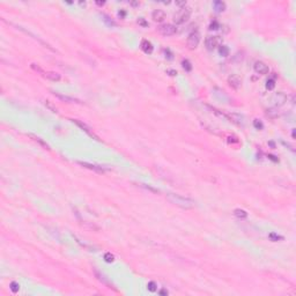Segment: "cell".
Here are the masks:
<instances>
[{
	"mask_svg": "<svg viewBox=\"0 0 296 296\" xmlns=\"http://www.w3.org/2000/svg\"><path fill=\"white\" fill-rule=\"evenodd\" d=\"M199 43H200V34H199V31L194 30V31L190 33V35L187 36V39H186V44L187 46H189V49L191 50L197 49Z\"/></svg>",
	"mask_w": 296,
	"mask_h": 296,
	"instance_id": "3",
	"label": "cell"
},
{
	"mask_svg": "<svg viewBox=\"0 0 296 296\" xmlns=\"http://www.w3.org/2000/svg\"><path fill=\"white\" fill-rule=\"evenodd\" d=\"M78 164H80L81 167L86 168V169L93 170V171L97 172V174H104L105 171H106V169H104V168H103V167H101V165H96V164H93V163H88V162L78 161Z\"/></svg>",
	"mask_w": 296,
	"mask_h": 296,
	"instance_id": "8",
	"label": "cell"
},
{
	"mask_svg": "<svg viewBox=\"0 0 296 296\" xmlns=\"http://www.w3.org/2000/svg\"><path fill=\"white\" fill-rule=\"evenodd\" d=\"M139 5V2H132V6H138Z\"/></svg>",
	"mask_w": 296,
	"mask_h": 296,
	"instance_id": "42",
	"label": "cell"
},
{
	"mask_svg": "<svg viewBox=\"0 0 296 296\" xmlns=\"http://www.w3.org/2000/svg\"><path fill=\"white\" fill-rule=\"evenodd\" d=\"M72 121H73V123H74V124H75L77 126L80 127V128H81V130H82L83 132H86V133H87V134H88V135H89V137L94 138L95 140H97V141H99V137H97V135H96V134H95V133H94V132L92 131V128H90V127L88 126L87 124H85V123H82V121H78V119H72Z\"/></svg>",
	"mask_w": 296,
	"mask_h": 296,
	"instance_id": "7",
	"label": "cell"
},
{
	"mask_svg": "<svg viewBox=\"0 0 296 296\" xmlns=\"http://www.w3.org/2000/svg\"><path fill=\"white\" fill-rule=\"evenodd\" d=\"M253 70H254V72L256 73H258V74H262V75H265V74H267L269 71V66L266 65L265 63H263V61H256L254 63V65H253Z\"/></svg>",
	"mask_w": 296,
	"mask_h": 296,
	"instance_id": "10",
	"label": "cell"
},
{
	"mask_svg": "<svg viewBox=\"0 0 296 296\" xmlns=\"http://www.w3.org/2000/svg\"><path fill=\"white\" fill-rule=\"evenodd\" d=\"M103 259H104L105 263L111 264V263H114V262H115V256H114L111 252H105L104 256H103Z\"/></svg>",
	"mask_w": 296,
	"mask_h": 296,
	"instance_id": "23",
	"label": "cell"
},
{
	"mask_svg": "<svg viewBox=\"0 0 296 296\" xmlns=\"http://www.w3.org/2000/svg\"><path fill=\"white\" fill-rule=\"evenodd\" d=\"M228 119H229V121H233L234 124L238 125V126H242V127L244 126V124H245V119H244L243 115H241V114L231 112V114L228 115Z\"/></svg>",
	"mask_w": 296,
	"mask_h": 296,
	"instance_id": "9",
	"label": "cell"
},
{
	"mask_svg": "<svg viewBox=\"0 0 296 296\" xmlns=\"http://www.w3.org/2000/svg\"><path fill=\"white\" fill-rule=\"evenodd\" d=\"M269 157L271 160H273L274 162H278V159H275V156H273V155H269Z\"/></svg>",
	"mask_w": 296,
	"mask_h": 296,
	"instance_id": "39",
	"label": "cell"
},
{
	"mask_svg": "<svg viewBox=\"0 0 296 296\" xmlns=\"http://www.w3.org/2000/svg\"><path fill=\"white\" fill-rule=\"evenodd\" d=\"M52 94L55 95L56 97H58L59 99L64 101V102H67V103H80V101L77 99H73V97H70V96H66V95H61V94L57 93V92H52Z\"/></svg>",
	"mask_w": 296,
	"mask_h": 296,
	"instance_id": "15",
	"label": "cell"
},
{
	"mask_svg": "<svg viewBox=\"0 0 296 296\" xmlns=\"http://www.w3.org/2000/svg\"><path fill=\"white\" fill-rule=\"evenodd\" d=\"M219 28H220V23L218 21L214 20L213 22H211V24H209V29L211 30H218Z\"/></svg>",
	"mask_w": 296,
	"mask_h": 296,
	"instance_id": "31",
	"label": "cell"
},
{
	"mask_svg": "<svg viewBox=\"0 0 296 296\" xmlns=\"http://www.w3.org/2000/svg\"><path fill=\"white\" fill-rule=\"evenodd\" d=\"M104 4H105L104 1H102V2H101V1H96V5H99V6H103Z\"/></svg>",
	"mask_w": 296,
	"mask_h": 296,
	"instance_id": "40",
	"label": "cell"
},
{
	"mask_svg": "<svg viewBox=\"0 0 296 296\" xmlns=\"http://www.w3.org/2000/svg\"><path fill=\"white\" fill-rule=\"evenodd\" d=\"M140 48H141V50H143L146 55H150V53H153L154 46H153V44L150 43L148 39H143V41H141Z\"/></svg>",
	"mask_w": 296,
	"mask_h": 296,
	"instance_id": "12",
	"label": "cell"
},
{
	"mask_svg": "<svg viewBox=\"0 0 296 296\" xmlns=\"http://www.w3.org/2000/svg\"><path fill=\"white\" fill-rule=\"evenodd\" d=\"M138 23H139L140 26H143V27H148V23L146 22V20H145L143 17H140V19L138 20Z\"/></svg>",
	"mask_w": 296,
	"mask_h": 296,
	"instance_id": "35",
	"label": "cell"
},
{
	"mask_svg": "<svg viewBox=\"0 0 296 296\" xmlns=\"http://www.w3.org/2000/svg\"><path fill=\"white\" fill-rule=\"evenodd\" d=\"M118 15H119V16H121V17H125V15H126V13H125V12H124V11H121V12H119V13H118Z\"/></svg>",
	"mask_w": 296,
	"mask_h": 296,
	"instance_id": "37",
	"label": "cell"
},
{
	"mask_svg": "<svg viewBox=\"0 0 296 296\" xmlns=\"http://www.w3.org/2000/svg\"><path fill=\"white\" fill-rule=\"evenodd\" d=\"M167 198L171 204H174L176 206L181 207L184 209H191L194 207V201L187 197H183L181 194H176V193H168Z\"/></svg>",
	"mask_w": 296,
	"mask_h": 296,
	"instance_id": "1",
	"label": "cell"
},
{
	"mask_svg": "<svg viewBox=\"0 0 296 296\" xmlns=\"http://www.w3.org/2000/svg\"><path fill=\"white\" fill-rule=\"evenodd\" d=\"M168 73H170V75H172V77H175L176 74H177V72H176V71H171V70H169V71H168Z\"/></svg>",
	"mask_w": 296,
	"mask_h": 296,
	"instance_id": "38",
	"label": "cell"
},
{
	"mask_svg": "<svg viewBox=\"0 0 296 296\" xmlns=\"http://www.w3.org/2000/svg\"><path fill=\"white\" fill-rule=\"evenodd\" d=\"M30 67L33 68L34 71L38 72L39 74H43V75H44V73H45V72H44L43 70H42V68H41V67H39L38 65H36V64H31V65H30Z\"/></svg>",
	"mask_w": 296,
	"mask_h": 296,
	"instance_id": "32",
	"label": "cell"
},
{
	"mask_svg": "<svg viewBox=\"0 0 296 296\" xmlns=\"http://www.w3.org/2000/svg\"><path fill=\"white\" fill-rule=\"evenodd\" d=\"M9 288H11L12 293H14V294H16L17 291H20V285L17 283V282H15V281H12L11 285H9Z\"/></svg>",
	"mask_w": 296,
	"mask_h": 296,
	"instance_id": "28",
	"label": "cell"
},
{
	"mask_svg": "<svg viewBox=\"0 0 296 296\" xmlns=\"http://www.w3.org/2000/svg\"><path fill=\"white\" fill-rule=\"evenodd\" d=\"M291 137L293 139H295V128H293V131H291Z\"/></svg>",
	"mask_w": 296,
	"mask_h": 296,
	"instance_id": "41",
	"label": "cell"
},
{
	"mask_svg": "<svg viewBox=\"0 0 296 296\" xmlns=\"http://www.w3.org/2000/svg\"><path fill=\"white\" fill-rule=\"evenodd\" d=\"M191 15V8H181V11L178 13H176L175 16H174V22L176 24H183L190 19Z\"/></svg>",
	"mask_w": 296,
	"mask_h": 296,
	"instance_id": "2",
	"label": "cell"
},
{
	"mask_svg": "<svg viewBox=\"0 0 296 296\" xmlns=\"http://www.w3.org/2000/svg\"><path fill=\"white\" fill-rule=\"evenodd\" d=\"M44 104L46 105V106H48V108H49V109L51 110L52 112H56V114L58 112V110H57V108H56L55 105H52V104H51V103H50L49 101H45V102H44Z\"/></svg>",
	"mask_w": 296,
	"mask_h": 296,
	"instance_id": "34",
	"label": "cell"
},
{
	"mask_svg": "<svg viewBox=\"0 0 296 296\" xmlns=\"http://www.w3.org/2000/svg\"><path fill=\"white\" fill-rule=\"evenodd\" d=\"M160 295H168L169 294V291H167V289H161V291H159Z\"/></svg>",
	"mask_w": 296,
	"mask_h": 296,
	"instance_id": "36",
	"label": "cell"
},
{
	"mask_svg": "<svg viewBox=\"0 0 296 296\" xmlns=\"http://www.w3.org/2000/svg\"><path fill=\"white\" fill-rule=\"evenodd\" d=\"M221 42H222V39L220 36H208L205 39V45L209 51H213L214 49L219 48L221 45Z\"/></svg>",
	"mask_w": 296,
	"mask_h": 296,
	"instance_id": "5",
	"label": "cell"
},
{
	"mask_svg": "<svg viewBox=\"0 0 296 296\" xmlns=\"http://www.w3.org/2000/svg\"><path fill=\"white\" fill-rule=\"evenodd\" d=\"M159 31L161 35L163 36H172L177 33V28L174 26V24H170V23H167V24H162L159 27Z\"/></svg>",
	"mask_w": 296,
	"mask_h": 296,
	"instance_id": "6",
	"label": "cell"
},
{
	"mask_svg": "<svg viewBox=\"0 0 296 296\" xmlns=\"http://www.w3.org/2000/svg\"><path fill=\"white\" fill-rule=\"evenodd\" d=\"M234 215H235L237 219L244 220V219H247V211H244V209L236 208L235 211H234Z\"/></svg>",
	"mask_w": 296,
	"mask_h": 296,
	"instance_id": "20",
	"label": "cell"
},
{
	"mask_svg": "<svg viewBox=\"0 0 296 296\" xmlns=\"http://www.w3.org/2000/svg\"><path fill=\"white\" fill-rule=\"evenodd\" d=\"M213 94L215 95L216 99H220V101H222V102H228V101H229V97L227 96V94H226L222 89H220V88H218V87L214 88Z\"/></svg>",
	"mask_w": 296,
	"mask_h": 296,
	"instance_id": "13",
	"label": "cell"
},
{
	"mask_svg": "<svg viewBox=\"0 0 296 296\" xmlns=\"http://www.w3.org/2000/svg\"><path fill=\"white\" fill-rule=\"evenodd\" d=\"M182 67L185 70L186 72H191L192 71V65L191 63L187 60V59H185V60L182 61Z\"/></svg>",
	"mask_w": 296,
	"mask_h": 296,
	"instance_id": "27",
	"label": "cell"
},
{
	"mask_svg": "<svg viewBox=\"0 0 296 296\" xmlns=\"http://www.w3.org/2000/svg\"><path fill=\"white\" fill-rule=\"evenodd\" d=\"M44 78H46L48 80H50V81H59L61 79L60 74H58V73H56V72H45L44 73Z\"/></svg>",
	"mask_w": 296,
	"mask_h": 296,
	"instance_id": "18",
	"label": "cell"
},
{
	"mask_svg": "<svg viewBox=\"0 0 296 296\" xmlns=\"http://www.w3.org/2000/svg\"><path fill=\"white\" fill-rule=\"evenodd\" d=\"M265 115H266V117H269V119H275V118L279 117V110H278V108H269L265 111Z\"/></svg>",
	"mask_w": 296,
	"mask_h": 296,
	"instance_id": "17",
	"label": "cell"
},
{
	"mask_svg": "<svg viewBox=\"0 0 296 296\" xmlns=\"http://www.w3.org/2000/svg\"><path fill=\"white\" fill-rule=\"evenodd\" d=\"M152 19L155 22H163L165 19V13L162 9H155L152 13Z\"/></svg>",
	"mask_w": 296,
	"mask_h": 296,
	"instance_id": "14",
	"label": "cell"
},
{
	"mask_svg": "<svg viewBox=\"0 0 296 296\" xmlns=\"http://www.w3.org/2000/svg\"><path fill=\"white\" fill-rule=\"evenodd\" d=\"M271 101L274 104V108H279V106H282V105L286 104V102L288 101V97L283 92H278L272 96Z\"/></svg>",
	"mask_w": 296,
	"mask_h": 296,
	"instance_id": "4",
	"label": "cell"
},
{
	"mask_svg": "<svg viewBox=\"0 0 296 296\" xmlns=\"http://www.w3.org/2000/svg\"><path fill=\"white\" fill-rule=\"evenodd\" d=\"M164 55H165V58H167V59H169V60H172V59H174V53H172L169 49H164Z\"/></svg>",
	"mask_w": 296,
	"mask_h": 296,
	"instance_id": "33",
	"label": "cell"
},
{
	"mask_svg": "<svg viewBox=\"0 0 296 296\" xmlns=\"http://www.w3.org/2000/svg\"><path fill=\"white\" fill-rule=\"evenodd\" d=\"M94 273H95V275H96V278H97V279H99V281L102 282V283H104L105 286H108V288H112V289H115V288L112 287V285H110L109 280L106 279V278H105V276H104V275H103V274H101V273H99V271H96V269H95V271H94Z\"/></svg>",
	"mask_w": 296,
	"mask_h": 296,
	"instance_id": "19",
	"label": "cell"
},
{
	"mask_svg": "<svg viewBox=\"0 0 296 296\" xmlns=\"http://www.w3.org/2000/svg\"><path fill=\"white\" fill-rule=\"evenodd\" d=\"M101 16H102L103 22H104L108 27H116V22L114 20H111V17L108 16L106 14H101Z\"/></svg>",
	"mask_w": 296,
	"mask_h": 296,
	"instance_id": "22",
	"label": "cell"
},
{
	"mask_svg": "<svg viewBox=\"0 0 296 296\" xmlns=\"http://www.w3.org/2000/svg\"><path fill=\"white\" fill-rule=\"evenodd\" d=\"M269 240L271 242H281L285 240V237L283 236L279 235V234H276V233H269Z\"/></svg>",
	"mask_w": 296,
	"mask_h": 296,
	"instance_id": "21",
	"label": "cell"
},
{
	"mask_svg": "<svg viewBox=\"0 0 296 296\" xmlns=\"http://www.w3.org/2000/svg\"><path fill=\"white\" fill-rule=\"evenodd\" d=\"M147 289L149 291H152V293H154V291H157V285H156V282H154V281H149L147 283Z\"/></svg>",
	"mask_w": 296,
	"mask_h": 296,
	"instance_id": "29",
	"label": "cell"
},
{
	"mask_svg": "<svg viewBox=\"0 0 296 296\" xmlns=\"http://www.w3.org/2000/svg\"><path fill=\"white\" fill-rule=\"evenodd\" d=\"M228 83H229V86H230L231 88H234V89L237 90V89L241 88L242 80L237 74H231V75H229V78H228Z\"/></svg>",
	"mask_w": 296,
	"mask_h": 296,
	"instance_id": "11",
	"label": "cell"
},
{
	"mask_svg": "<svg viewBox=\"0 0 296 296\" xmlns=\"http://www.w3.org/2000/svg\"><path fill=\"white\" fill-rule=\"evenodd\" d=\"M253 127H254L256 130H263L264 124L259 121V119H254V121H253Z\"/></svg>",
	"mask_w": 296,
	"mask_h": 296,
	"instance_id": "30",
	"label": "cell"
},
{
	"mask_svg": "<svg viewBox=\"0 0 296 296\" xmlns=\"http://www.w3.org/2000/svg\"><path fill=\"white\" fill-rule=\"evenodd\" d=\"M226 7H227L226 2L221 1V0H216V1H214L213 2V8L216 13H222V12H225Z\"/></svg>",
	"mask_w": 296,
	"mask_h": 296,
	"instance_id": "16",
	"label": "cell"
},
{
	"mask_svg": "<svg viewBox=\"0 0 296 296\" xmlns=\"http://www.w3.org/2000/svg\"><path fill=\"white\" fill-rule=\"evenodd\" d=\"M219 53H220V56H222V57L229 56V49H228V46H226V45H220Z\"/></svg>",
	"mask_w": 296,
	"mask_h": 296,
	"instance_id": "24",
	"label": "cell"
},
{
	"mask_svg": "<svg viewBox=\"0 0 296 296\" xmlns=\"http://www.w3.org/2000/svg\"><path fill=\"white\" fill-rule=\"evenodd\" d=\"M265 87H266V89H267V90H273V89L275 88V80H274V79H269V80L266 81Z\"/></svg>",
	"mask_w": 296,
	"mask_h": 296,
	"instance_id": "26",
	"label": "cell"
},
{
	"mask_svg": "<svg viewBox=\"0 0 296 296\" xmlns=\"http://www.w3.org/2000/svg\"><path fill=\"white\" fill-rule=\"evenodd\" d=\"M29 137L30 138H33L34 140L36 141V143H38L41 146H43L44 148H46V149H49V146H48V143H44L43 140L41 139V138H38V137H36V135H34V134H29Z\"/></svg>",
	"mask_w": 296,
	"mask_h": 296,
	"instance_id": "25",
	"label": "cell"
}]
</instances>
